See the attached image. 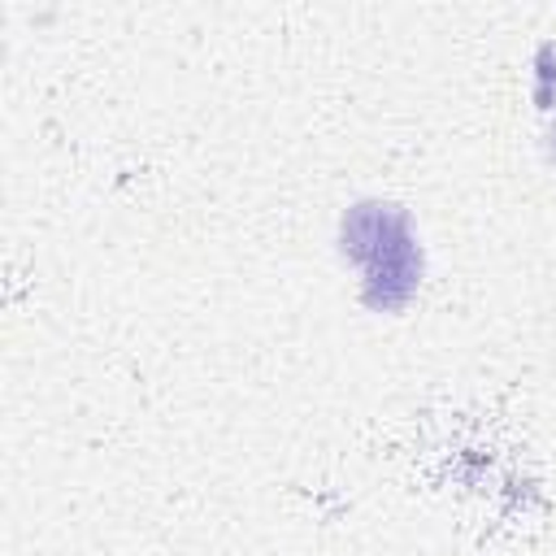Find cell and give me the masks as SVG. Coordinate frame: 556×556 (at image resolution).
<instances>
[{"instance_id":"6da1fadb","label":"cell","mask_w":556,"mask_h":556,"mask_svg":"<svg viewBox=\"0 0 556 556\" xmlns=\"http://www.w3.org/2000/svg\"><path fill=\"white\" fill-rule=\"evenodd\" d=\"M369 265V300L374 304H400L413 295L417 274H421V256L413 248V239L404 235V226L365 261Z\"/></svg>"}]
</instances>
